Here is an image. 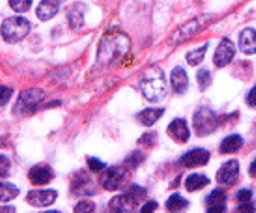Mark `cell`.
I'll use <instances>...</instances> for the list:
<instances>
[{"mask_svg":"<svg viewBox=\"0 0 256 213\" xmlns=\"http://www.w3.org/2000/svg\"><path fill=\"white\" fill-rule=\"evenodd\" d=\"M238 202H240V204H249V202H252V192H250L249 189L240 191L238 192Z\"/></svg>","mask_w":256,"mask_h":213,"instance_id":"obj_35","label":"cell"},{"mask_svg":"<svg viewBox=\"0 0 256 213\" xmlns=\"http://www.w3.org/2000/svg\"><path fill=\"white\" fill-rule=\"evenodd\" d=\"M0 212H10V213H14L15 210L12 206H8V208H0Z\"/></svg>","mask_w":256,"mask_h":213,"instance_id":"obj_40","label":"cell"},{"mask_svg":"<svg viewBox=\"0 0 256 213\" xmlns=\"http://www.w3.org/2000/svg\"><path fill=\"white\" fill-rule=\"evenodd\" d=\"M144 159H146V156H144L142 152H133V154L128 157V161H126V163H129V166H138Z\"/></svg>","mask_w":256,"mask_h":213,"instance_id":"obj_30","label":"cell"},{"mask_svg":"<svg viewBox=\"0 0 256 213\" xmlns=\"http://www.w3.org/2000/svg\"><path fill=\"white\" fill-rule=\"evenodd\" d=\"M210 22H212V17H210V15H198L196 19H191L189 22H185L184 26H180L178 30H174V34L168 38V43H170L172 47H178L182 43L189 42L192 38H196L202 30L208 28Z\"/></svg>","mask_w":256,"mask_h":213,"instance_id":"obj_3","label":"cell"},{"mask_svg":"<svg viewBox=\"0 0 256 213\" xmlns=\"http://www.w3.org/2000/svg\"><path fill=\"white\" fill-rule=\"evenodd\" d=\"M196 80H198V86L200 90L204 92V90H208L210 86H212V82H214V78H212V73L208 70H202L198 71V75H196Z\"/></svg>","mask_w":256,"mask_h":213,"instance_id":"obj_27","label":"cell"},{"mask_svg":"<svg viewBox=\"0 0 256 213\" xmlns=\"http://www.w3.org/2000/svg\"><path fill=\"white\" fill-rule=\"evenodd\" d=\"M140 146H156L157 144V133H146L144 136H140V140H138Z\"/></svg>","mask_w":256,"mask_h":213,"instance_id":"obj_31","label":"cell"},{"mask_svg":"<svg viewBox=\"0 0 256 213\" xmlns=\"http://www.w3.org/2000/svg\"><path fill=\"white\" fill-rule=\"evenodd\" d=\"M19 196V187L8 184V182H0V202H10Z\"/></svg>","mask_w":256,"mask_h":213,"instance_id":"obj_23","label":"cell"},{"mask_svg":"<svg viewBox=\"0 0 256 213\" xmlns=\"http://www.w3.org/2000/svg\"><path fill=\"white\" fill-rule=\"evenodd\" d=\"M30 22L24 17H8L2 22V38L6 43H19L30 34Z\"/></svg>","mask_w":256,"mask_h":213,"instance_id":"obj_4","label":"cell"},{"mask_svg":"<svg viewBox=\"0 0 256 213\" xmlns=\"http://www.w3.org/2000/svg\"><path fill=\"white\" fill-rule=\"evenodd\" d=\"M192 124H194V129H196V135L206 136L217 129L219 118H217V114H215L212 108L200 106L198 110L194 112V116H192Z\"/></svg>","mask_w":256,"mask_h":213,"instance_id":"obj_6","label":"cell"},{"mask_svg":"<svg viewBox=\"0 0 256 213\" xmlns=\"http://www.w3.org/2000/svg\"><path fill=\"white\" fill-rule=\"evenodd\" d=\"M56 191H52V189H49V191H32L28 192V196H26V200H28V204H32L34 208H49L52 206L54 202H56Z\"/></svg>","mask_w":256,"mask_h":213,"instance_id":"obj_12","label":"cell"},{"mask_svg":"<svg viewBox=\"0 0 256 213\" xmlns=\"http://www.w3.org/2000/svg\"><path fill=\"white\" fill-rule=\"evenodd\" d=\"M12 96H14V90H12L10 86H2V84H0V106H4L6 103H10Z\"/></svg>","mask_w":256,"mask_h":213,"instance_id":"obj_29","label":"cell"},{"mask_svg":"<svg viewBox=\"0 0 256 213\" xmlns=\"http://www.w3.org/2000/svg\"><path fill=\"white\" fill-rule=\"evenodd\" d=\"M156 210H157V202H148V204H146V206H144L140 212H142V213H150V212H156Z\"/></svg>","mask_w":256,"mask_h":213,"instance_id":"obj_38","label":"cell"},{"mask_svg":"<svg viewBox=\"0 0 256 213\" xmlns=\"http://www.w3.org/2000/svg\"><path fill=\"white\" fill-rule=\"evenodd\" d=\"M77 180H78V184L73 185V192H75V194H94V185H92V182H90V178H86L84 174H80Z\"/></svg>","mask_w":256,"mask_h":213,"instance_id":"obj_24","label":"cell"},{"mask_svg":"<svg viewBox=\"0 0 256 213\" xmlns=\"http://www.w3.org/2000/svg\"><path fill=\"white\" fill-rule=\"evenodd\" d=\"M249 174L252 178H256V159L252 161V164H250V168H249Z\"/></svg>","mask_w":256,"mask_h":213,"instance_id":"obj_39","label":"cell"},{"mask_svg":"<svg viewBox=\"0 0 256 213\" xmlns=\"http://www.w3.org/2000/svg\"><path fill=\"white\" fill-rule=\"evenodd\" d=\"M84 10L86 8L82 4H73L68 10V21H70V26L73 30H78L84 26Z\"/></svg>","mask_w":256,"mask_h":213,"instance_id":"obj_19","label":"cell"},{"mask_svg":"<svg viewBox=\"0 0 256 213\" xmlns=\"http://www.w3.org/2000/svg\"><path fill=\"white\" fill-rule=\"evenodd\" d=\"M247 105L252 106V108H256V86L249 92V96H247Z\"/></svg>","mask_w":256,"mask_h":213,"instance_id":"obj_36","label":"cell"},{"mask_svg":"<svg viewBox=\"0 0 256 213\" xmlns=\"http://www.w3.org/2000/svg\"><path fill=\"white\" fill-rule=\"evenodd\" d=\"M240 180V163L238 161H226L217 172V182L224 187H232Z\"/></svg>","mask_w":256,"mask_h":213,"instance_id":"obj_9","label":"cell"},{"mask_svg":"<svg viewBox=\"0 0 256 213\" xmlns=\"http://www.w3.org/2000/svg\"><path fill=\"white\" fill-rule=\"evenodd\" d=\"M129 172L122 166H110L101 176V187L107 191H118L122 185L128 182Z\"/></svg>","mask_w":256,"mask_h":213,"instance_id":"obj_7","label":"cell"},{"mask_svg":"<svg viewBox=\"0 0 256 213\" xmlns=\"http://www.w3.org/2000/svg\"><path fill=\"white\" fill-rule=\"evenodd\" d=\"M163 114H164V108H146V110H142V112L136 116V120H138V124L144 126V128H152L154 124L159 122V118H161Z\"/></svg>","mask_w":256,"mask_h":213,"instance_id":"obj_20","label":"cell"},{"mask_svg":"<svg viewBox=\"0 0 256 213\" xmlns=\"http://www.w3.org/2000/svg\"><path fill=\"white\" fill-rule=\"evenodd\" d=\"M240 49L245 54H256V30L245 28L240 34Z\"/></svg>","mask_w":256,"mask_h":213,"instance_id":"obj_17","label":"cell"},{"mask_svg":"<svg viewBox=\"0 0 256 213\" xmlns=\"http://www.w3.org/2000/svg\"><path fill=\"white\" fill-rule=\"evenodd\" d=\"M28 180L34 185H47L49 182L54 180V172L47 164H38L28 172Z\"/></svg>","mask_w":256,"mask_h":213,"instance_id":"obj_13","label":"cell"},{"mask_svg":"<svg viewBox=\"0 0 256 213\" xmlns=\"http://www.w3.org/2000/svg\"><path fill=\"white\" fill-rule=\"evenodd\" d=\"M43 100H45L43 88H28L19 96V100L15 103L14 114L15 116H28V114L36 112Z\"/></svg>","mask_w":256,"mask_h":213,"instance_id":"obj_5","label":"cell"},{"mask_svg":"<svg viewBox=\"0 0 256 213\" xmlns=\"http://www.w3.org/2000/svg\"><path fill=\"white\" fill-rule=\"evenodd\" d=\"M210 185V178H206L204 174H191V176L185 180V189L187 191H200V189H204Z\"/></svg>","mask_w":256,"mask_h":213,"instance_id":"obj_22","label":"cell"},{"mask_svg":"<svg viewBox=\"0 0 256 213\" xmlns=\"http://www.w3.org/2000/svg\"><path fill=\"white\" fill-rule=\"evenodd\" d=\"M243 148V138L240 135H230L220 142V154H236Z\"/></svg>","mask_w":256,"mask_h":213,"instance_id":"obj_21","label":"cell"},{"mask_svg":"<svg viewBox=\"0 0 256 213\" xmlns=\"http://www.w3.org/2000/svg\"><path fill=\"white\" fill-rule=\"evenodd\" d=\"M10 6L14 12L17 14H24V12H28L30 6H32V0H10Z\"/></svg>","mask_w":256,"mask_h":213,"instance_id":"obj_28","label":"cell"},{"mask_svg":"<svg viewBox=\"0 0 256 213\" xmlns=\"http://www.w3.org/2000/svg\"><path fill=\"white\" fill-rule=\"evenodd\" d=\"M210 152L208 150H202V148H196V150H191L189 154H185L182 159H180V163L184 164L185 168H196V166H204V164L210 163Z\"/></svg>","mask_w":256,"mask_h":213,"instance_id":"obj_10","label":"cell"},{"mask_svg":"<svg viewBox=\"0 0 256 213\" xmlns=\"http://www.w3.org/2000/svg\"><path fill=\"white\" fill-rule=\"evenodd\" d=\"M234 54H236V49L232 42L230 40H222L219 43V47L215 50V56H214V64L217 68H226L232 60H234Z\"/></svg>","mask_w":256,"mask_h":213,"instance_id":"obj_11","label":"cell"},{"mask_svg":"<svg viewBox=\"0 0 256 213\" xmlns=\"http://www.w3.org/2000/svg\"><path fill=\"white\" fill-rule=\"evenodd\" d=\"M60 10V0H43L38 6V19L40 21H50L54 19Z\"/></svg>","mask_w":256,"mask_h":213,"instance_id":"obj_16","label":"cell"},{"mask_svg":"<svg viewBox=\"0 0 256 213\" xmlns=\"http://www.w3.org/2000/svg\"><path fill=\"white\" fill-rule=\"evenodd\" d=\"M170 84L174 88L176 94H185L187 92V86H189V77L185 73L184 68H176V70L170 73Z\"/></svg>","mask_w":256,"mask_h":213,"instance_id":"obj_18","label":"cell"},{"mask_svg":"<svg viewBox=\"0 0 256 213\" xmlns=\"http://www.w3.org/2000/svg\"><path fill=\"white\" fill-rule=\"evenodd\" d=\"M206 52H208V43H204L202 47L191 50V52L187 54V64H189V66H200L202 62H204V56H206Z\"/></svg>","mask_w":256,"mask_h":213,"instance_id":"obj_26","label":"cell"},{"mask_svg":"<svg viewBox=\"0 0 256 213\" xmlns=\"http://www.w3.org/2000/svg\"><path fill=\"white\" fill-rule=\"evenodd\" d=\"M240 212H249V213H254L256 208L252 202H249V204H240Z\"/></svg>","mask_w":256,"mask_h":213,"instance_id":"obj_37","label":"cell"},{"mask_svg":"<svg viewBox=\"0 0 256 213\" xmlns=\"http://www.w3.org/2000/svg\"><path fill=\"white\" fill-rule=\"evenodd\" d=\"M138 198H136L135 194L131 191H126L124 194H118V196H114L110 200V212H116V213H131V212H136V208H138Z\"/></svg>","mask_w":256,"mask_h":213,"instance_id":"obj_8","label":"cell"},{"mask_svg":"<svg viewBox=\"0 0 256 213\" xmlns=\"http://www.w3.org/2000/svg\"><path fill=\"white\" fill-rule=\"evenodd\" d=\"M131 49V40L124 32H108L103 36L98 49V62L101 66H110L112 62L124 58Z\"/></svg>","mask_w":256,"mask_h":213,"instance_id":"obj_1","label":"cell"},{"mask_svg":"<svg viewBox=\"0 0 256 213\" xmlns=\"http://www.w3.org/2000/svg\"><path fill=\"white\" fill-rule=\"evenodd\" d=\"M96 212V204L94 202H78L75 208V213H92Z\"/></svg>","mask_w":256,"mask_h":213,"instance_id":"obj_32","label":"cell"},{"mask_svg":"<svg viewBox=\"0 0 256 213\" xmlns=\"http://www.w3.org/2000/svg\"><path fill=\"white\" fill-rule=\"evenodd\" d=\"M140 90H142V96L152 103H157V101H163L166 98V78H164V73L159 68H152L144 73L142 80H140Z\"/></svg>","mask_w":256,"mask_h":213,"instance_id":"obj_2","label":"cell"},{"mask_svg":"<svg viewBox=\"0 0 256 213\" xmlns=\"http://www.w3.org/2000/svg\"><path fill=\"white\" fill-rule=\"evenodd\" d=\"M88 166H90V170L92 172H103L105 170V164L101 163L100 159H96V157H88Z\"/></svg>","mask_w":256,"mask_h":213,"instance_id":"obj_34","label":"cell"},{"mask_svg":"<svg viewBox=\"0 0 256 213\" xmlns=\"http://www.w3.org/2000/svg\"><path fill=\"white\" fill-rule=\"evenodd\" d=\"M168 135H170L172 140H176L178 144H185V142L189 140V126H187V122L185 120H174L168 126Z\"/></svg>","mask_w":256,"mask_h":213,"instance_id":"obj_15","label":"cell"},{"mask_svg":"<svg viewBox=\"0 0 256 213\" xmlns=\"http://www.w3.org/2000/svg\"><path fill=\"white\" fill-rule=\"evenodd\" d=\"M206 210L210 213H222L226 212V192L222 189H215L206 198Z\"/></svg>","mask_w":256,"mask_h":213,"instance_id":"obj_14","label":"cell"},{"mask_svg":"<svg viewBox=\"0 0 256 213\" xmlns=\"http://www.w3.org/2000/svg\"><path fill=\"white\" fill-rule=\"evenodd\" d=\"M10 168H12V163L6 156H0V178H6L10 174Z\"/></svg>","mask_w":256,"mask_h":213,"instance_id":"obj_33","label":"cell"},{"mask_svg":"<svg viewBox=\"0 0 256 213\" xmlns=\"http://www.w3.org/2000/svg\"><path fill=\"white\" fill-rule=\"evenodd\" d=\"M189 208V202L182 198V194H172L170 198L166 200V210L168 212H184Z\"/></svg>","mask_w":256,"mask_h":213,"instance_id":"obj_25","label":"cell"}]
</instances>
